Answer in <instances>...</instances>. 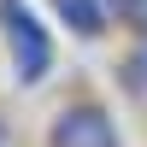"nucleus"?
<instances>
[{"instance_id": "nucleus-4", "label": "nucleus", "mask_w": 147, "mask_h": 147, "mask_svg": "<svg viewBox=\"0 0 147 147\" xmlns=\"http://www.w3.org/2000/svg\"><path fill=\"white\" fill-rule=\"evenodd\" d=\"M118 82H124L129 94H147V41H141L136 53L124 59V65H118Z\"/></svg>"}, {"instance_id": "nucleus-3", "label": "nucleus", "mask_w": 147, "mask_h": 147, "mask_svg": "<svg viewBox=\"0 0 147 147\" xmlns=\"http://www.w3.org/2000/svg\"><path fill=\"white\" fill-rule=\"evenodd\" d=\"M53 12H59L77 35H100V30H106V0H53Z\"/></svg>"}, {"instance_id": "nucleus-1", "label": "nucleus", "mask_w": 147, "mask_h": 147, "mask_svg": "<svg viewBox=\"0 0 147 147\" xmlns=\"http://www.w3.org/2000/svg\"><path fill=\"white\" fill-rule=\"evenodd\" d=\"M0 30L12 35V59H18V82H41L53 65V41H47L41 18L30 12V0H0Z\"/></svg>"}, {"instance_id": "nucleus-6", "label": "nucleus", "mask_w": 147, "mask_h": 147, "mask_svg": "<svg viewBox=\"0 0 147 147\" xmlns=\"http://www.w3.org/2000/svg\"><path fill=\"white\" fill-rule=\"evenodd\" d=\"M0 147H12V141H6V129H0Z\"/></svg>"}, {"instance_id": "nucleus-2", "label": "nucleus", "mask_w": 147, "mask_h": 147, "mask_svg": "<svg viewBox=\"0 0 147 147\" xmlns=\"http://www.w3.org/2000/svg\"><path fill=\"white\" fill-rule=\"evenodd\" d=\"M47 147H118V124H112V112H106V106L77 100V106H65V112L53 118Z\"/></svg>"}, {"instance_id": "nucleus-5", "label": "nucleus", "mask_w": 147, "mask_h": 147, "mask_svg": "<svg viewBox=\"0 0 147 147\" xmlns=\"http://www.w3.org/2000/svg\"><path fill=\"white\" fill-rule=\"evenodd\" d=\"M118 12H124V18H129V30L147 41V0H118Z\"/></svg>"}]
</instances>
